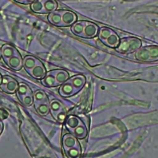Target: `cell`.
<instances>
[{"instance_id":"obj_13","label":"cell","mask_w":158,"mask_h":158,"mask_svg":"<svg viewBox=\"0 0 158 158\" xmlns=\"http://www.w3.org/2000/svg\"><path fill=\"white\" fill-rule=\"evenodd\" d=\"M50 112L52 117L60 123H64L67 116L66 108L57 99H53L50 101Z\"/></svg>"},{"instance_id":"obj_3","label":"cell","mask_w":158,"mask_h":158,"mask_svg":"<svg viewBox=\"0 0 158 158\" xmlns=\"http://www.w3.org/2000/svg\"><path fill=\"white\" fill-rule=\"evenodd\" d=\"M86 79L82 74H77L70 77L59 87V94L63 97L75 95L84 87Z\"/></svg>"},{"instance_id":"obj_12","label":"cell","mask_w":158,"mask_h":158,"mask_svg":"<svg viewBox=\"0 0 158 158\" xmlns=\"http://www.w3.org/2000/svg\"><path fill=\"white\" fill-rule=\"evenodd\" d=\"M16 94L18 101L25 107H30L33 104V93L27 84L23 82L18 84Z\"/></svg>"},{"instance_id":"obj_1","label":"cell","mask_w":158,"mask_h":158,"mask_svg":"<svg viewBox=\"0 0 158 158\" xmlns=\"http://www.w3.org/2000/svg\"><path fill=\"white\" fill-rule=\"evenodd\" d=\"M1 57L9 68L18 71L23 67V59L18 49L10 44H5L1 48Z\"/></svg>"},{"instance_id":"obj_11","label":"cell","mask_w":158,"mask_h":158,"mask_svg":"<svg viewBox=\"0 0 158 158\" xmlns=\"http://www.w3.org/2000/svg\"><path fill=\"white\" fill-rule=\"evenodd\" d=\"M63 147L67 156L70 158L77 157L81 153L78 142L73 135H65L63 136Z\"/></svg>"},{"instance_id":"obj_15","label":"cell","mask_w":158,"mask_h":158,"mask_svg":"<svg viewBox=\"0 0 158 158\" xmlns=\"http://www.w3.org/2000/svg\"><path fill=\"white\" fill-rule=\"evenodd\" d=\"M15 2H17L18 3L23 4V5H29V4H32V2H35L36 0H15Z\"/></svg>"},{"instance_id":"obj_9","label":"cell","mask_w":158,"mask_h":158,"mask_svg":"<svg viewBox=\"0 0 158 158\" xmlns=\"http://www.w3.org/2000/svg\"><path fill=\"white\" fill-rule=\"evenodd\" d=\"M58 8L56 0H36L30 5V9L36 14L46 15L53 12Z\"/></svg>"},{"instance_id":"obj_2","label":"cell","mask_w":158,"mask_h":158,"mask_svg":"<svg viewBox=\"0 0 158 158\" xmlns=\"http://www.w3.org/2000/svg\"><path fill=\"white\" fill-rule=\"evenodd\" d=\"M75 13L67 10H56L48 16V21L57 27H69L77 22Z\"/></svg>"},{"instance_id":"obj_6","label":"cell","mask_w":158,"mask_h":158,"mask_svg":"<svg viewBox=\"0 0 158 158\" xmlns=\"http://www.w3.org/2000/svg\"><path fill=\"white\" fill-rule=\"evenodd\" d=\"M64 123L67 129L76 138H84L87 135L88 130L86 126L79 117L74 115H68L65 119Z\"/></svg>"},{"instance_id":"obj_10","label":"cell","mask_w":158,"mask_h":158,"mask_svg":"<svg viewBox=\"0 0 158 158\" xmlns=\"http://www.w3.org/2000/svg\"><path fill=\"white\" fill-rule=\"evenodd\" d=\"M141 40L138 38L125 37L120 40L115 50L121 54H130L138 50L141 47Z\"/></svg>"},{"instance_id":"obj_7","label":"cell","mask_w":158,"mask_h":158,"mask_svg":"<svg viewBox=\"0 0 158 158\" xmlns=\"http://www.w3.org/2000/svg\"><path fill=\"white\" fill-rule=\"evenodd\" d=\"M33 105L38 113L45 116L50 112V102L45 92L37 89L33 93Z\"/></svg>"},{"instance_id":"obj_4","label":"cell","mask_w":158,"mask_h":158,"mask_svg":"<svg viewBox=\"0 0 158 158\" xmlns=\"http://www.w3.org/2000/svg\"><path fill=\"white\" fill-rule=\"evenodd\" d=\"M72 33L79 37L92 39L97 36L99 32L98 25L88 21L76 22L70 27Z\"/></svg>"},{"instance_id":"obj_8","label":"cell","mask_w":158,"mask_h":158,"mask_svg":"<svg viewBox=\"0 0 158 158\" xmlns=\"http://www.w3.org/2000/svg\"><path fill=\"white\" fill-rule=\"evenodd\" d=\"M97 36L103 44L111 48H116L120 41L119 36L116 32L112 29L106 26L99 29Z\"/></svg>"},{"instance_id":"obj_14","label":"cell","mask_w":158,"mask_h":158,"mask_svg":"<svg viewBox=\"0 0 158 158\" xmlns=\"http://www.w3.org/2000/svg\"><path fill=\"white\" fill-rule=\"evenodd\" d=\"M0 88L6 94H14L16 93L18 88V82L14 77L9 75H4L2 76Z\"/></svg>"},{"instance_id":"obj_18","label":"cell","mask_w":158,"mask_h":158,"mask_svg":"<svg viewBox=\"0 0 158 158\" xmlns=\"http://www.w3.org/2000/svg\"><path fill=\"white\" fill-rule=\"evenodd\" d=\"M0 59H1V48H0Z\"/></svg>"},{"instance_id":"obj_17","label":"cell","mask_w":158,"mask_h":158,"mask_svg":"<svg viewBox=\"0 0 158 158\" xmlns=\"http://www.w3.org/2000/svg\"><path fill=\"white\" fill-rule=\"evenodd\" d=\"M2 74H0V85H1V83H2Z\"/></svg>"},{"instance_id":"obj_16","label":"cell","mask_w":158,"mask_h":158,"mask_svg":"<svg viewBox=\"0 0 158 158\" xmlns=\"http://www.w3.org/2000/svg\"><path fill=\"white\" fill-rule=\"evenodd\" d=\"M7 116H8V114L5 110L0 109V120L4 119V118H6Z\"/></svg>"},{"instance_id":"obj_5","label":"cell","mask_w":158,"mask_h":158,"mask_svg":"<svg viewBox=\"0 0 158 158\" xmlns=\"http://www.w3.org/2000/svg\"><path fill=\"white\" fill-rule=\"evenodd\" d=\"M69 77L70 75L67 70L56 69L46 73L44 77L41 79V84L44 86L48 88L57 87L64 83L69 78Z\"/></svg>"}]
</instances>
